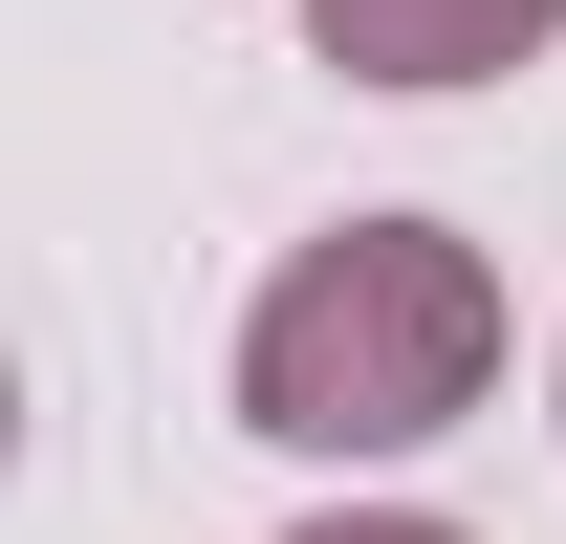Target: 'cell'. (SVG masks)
<instances>
[{
  "label": "cell",
  "mask_w": 566,
  "mask_h": 544,
  "mask_svg": "<svg viewBox=\"0 0 566 544\" xmlns=\"http://www.w3.org/2000/svg\"><path fill=\"white\" fill-rule=\"evenodd\" d=\"M501 393V262L458 218H327L240 305V436L283 458H415Z\"/></svg>",
  "instance_id": "6da1fadb"
},
{
  "label": "cell",
  "mask_w": 566,
  "mask_h": 544,
  "mask_svg": "<svg viewBox=\"0 0 566 544\" xmlns=\"http://www.w3.org/2000/svg\"><path fill=\"white\" fill-rule=\"evenodd\" d=\"M305 44L349 87H501L566 44V0H305Z\"/></svg>",
  "instance_id": "7a4b0ae2"
},
{
  "label": "cell",
  "mask_w": 566,
  "mask_h": 544,
  "mask_svg": "<svg viewBox=\"0 0 566 544\" xmlns=\"http://www.w3.org/2000/svg\"><path fill=\"white\" fill-rule=\"evenodd\" d=\"M283 544H458V523H415V501H349V523H283Z\"/></svg>",
  "instance_id": "3957f363"
}]
</instances>
